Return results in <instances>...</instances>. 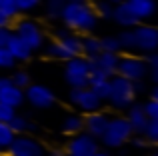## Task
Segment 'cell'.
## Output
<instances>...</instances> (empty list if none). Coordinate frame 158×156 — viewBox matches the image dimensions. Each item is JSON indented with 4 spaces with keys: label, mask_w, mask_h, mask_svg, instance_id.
I'll list each match as a JSON object with an SVG mask.
<instances>
[{
    "label": "cell",
    "mask_w": 158,
    "mask_h": 156,
    "mask_svg": "<svg viewBox=\"0 0 158 156\" xmlns=\"http://www.w3.org/2000/svg\"><path fill=\"white\" fill-rule=\"evenodd\" d=\"M44 52H46L48 58H54V60H64V62H66V60H70V58H74V56L70 54V52L66 50V48L62 46V44L58 42V40H52V42L46 46V50H44Z\"/></svg>",
    "instance_id": "cb8c5ba5"
},
{
    "label": "cell",
    "mask_w": 158,
    "mask_h": 156,
    "mask_svg": "<svg viewBox=\"0 0 158 156\" xmlns=\"http://www.w3.org/2000/svg\"><path fill=\"white\" fill-rule=\"evenodd\" d=\"M128 142H130V144L134 146V148H140V150H146L148 146H152L150 142H148L146 138L142 136V134H132V136H130V140H128Z\"/></svg>",
    "instance_id": "d590c367"
},
{
    "label": "cell",
    "mask_w": 158,
    "mask_h": 156,
    "mask_svg": "<svg viewBox=\"0 0 158 156\" xmlns=\"http://www.w3.org/2000/svg\"><path fill=\"white\" fill-rule=\"evenodd\" d=\"M98 150H100L98 138L90 136L84 130L74 134L68 140V144H66V154H72V156H94Z\"/></svg>",
    "instance_id": "30bf717a"
},
{
    "label": "cell",
    "mask_w": 158,
    "mask_h": 156,
    "mask_svg": "<svg viewBox=\"0 0 158 156\" xmlns=\"http://www.w3.org/2000/svg\"><path fill=\"white\" fill-rule=\"evenodd\" d=\"M0 152H2V150H0Z\"/></svg>",
    "instance_id": "681fc988"
},
{
    "label": "cell",
    "mask_w": 158,
    "mask_h": 156,
    "mask_svg": "<svg viewBox=\"0 0 158 156\" xmlns=\"http://www.w3.org/2000/svg\"><path fill=\"white\" fill-rule=\"evenodd\" d=\"M10 82L14 86H18V88H22V90L26 88L28 84H32V82H30V74H28L26 70H16L14 74L10 76Z\"/></svg>",
    "instance_id": "f546056e"
},
{
    "label": "cell",
    "mask_w": 158,
    "mask_h": 156,
    "mask_svg": "<svg viewBox=\"0 0 158 156\" xmlns=\"http://www.w3.org/2000/svg\"><path fill=\"white\" fill-rule=\"evenodd\" d=\"M80 38H82V36H78L76 32H72V30H68L66 26H64V28H58V30H56V40H58V42H60L72 56H80Z\"/></svg>",
    "instance_id": "e0dca14e"
},
{
    "label": "cell",
    "mask_w": 158,
    "mask_h": 156,
    "mask_svg": "<svg viewBox=\"0 0 158 156\" xmlns=\"http://www.w3.org/2000/svg\"><path fill=\"white\" fill-rule=\"evenodd\" d=\"M108 86H110V78L96 74V72H90V80H88V88L96 94L98 98L106 100V94H108Z\"/></svg>",
    "instance_id": "ffe728a7"
},
{
    "label": "cell",
    "mask_w": 158,
    "mask_h": 156,
    "mask_svg": "<svg viewBox=\"0 0 158 156\" xmlns=\"http://www.w3.org/2000/svg\"><path fill=\"white\" fill-rule=\"evenodd\" d=\"M10 24H12V20H10V18H8V16H6V14H4V12H0V26H4V28H8V26H10Z\"/></svg>",
    "instance_id": "ab89813d"
},
{
    "label": "cell",
    "mask_w": 158,
    "mask_h": 156,
    "mask_svg": "<svg viewBox=\"0 0 158 156\" xmlns=\"http://www.w3.org/2000/svg\"><path fill=\"white\" fill-rule=\"evenodd\" d=\"M118 54L114 52H100L98 56L90 58V72H96L106 78L116 74V66H118Z\"/></svg>",
    "instance_id": "7c38bea8"
},
{
    "label": "cell",
    "mask_w": 158,
    "mask_h": 156,
    "mask_svg": "<svg viewBox=\"0 0 158 156\" xmlns=\"http://www.w3.org/2000/svg\"><path fill=\"white\" fill-rule=\"evenodd\" d=\"M44 156H66V150H62V148H52L50 152H46Z\"/></svg>",
    "instance_id": "60d3db41"
},
{
    "label": "cell",
    "mask_w": 158,
    "mask_h": 156,
    "mask_svg": "<svg viewBox=\"0 0 158 156\" xmlns=\"http://www.w3.org/2000/svg\"><path fill=\"white\" fill-rule=\"evenodd\" d=\"M60 20L68 30L76 34H90L98 24V18L88 2H66Z\"/></svg>",
    "instance_id": "7a4b0ae2"
},
{
    "label": "cell",
    "mask_w": 158,
    "mask_h": 156,
    "mask_svg": "<svg viewBox=\"0 0 158 156\" xmlns=\"http://www.w3.org/2000/svg\"><path fill=\"white\" fill-rule=\"evenodd\" d=\"M100 52H102L100 38H96V36H84V38H80V56L90 60L94 56H98Z\"/></svg>",
    "instance_id": "7402d4cb"
},
{
    "label": "cell",
    "mask_w": 158,
    "mask_h": 156,
    "mask_svg": "<svg viewBox=\"0 0 158 156\" xmlns=\"http://www.w3.org/2000/svg\"><path fill=\"white\" fill-rule=\"evenodd\" d=\"M116 74L122 76V78H126V80H130V82H138V80H146L148 68H146L144 58L126 54V56H120V58H118Z\"/></svg>",
    "instance_id": "52a82bcc"
},
{
    "label": "cell",
    "mask_w": 158,
    "mask_h": 156,
    "mask_svg": "<svg viewBox=\"0 0 158 156\" xmlns=\"http://www.w3.org/2000/svg\"><path fill=\"white\" fill-rule=\"evenodd\" d=\"M150 156H158V154H156V152H154V154H150Z\"/></svg>",
    "instance_id": "7dc6e473"
},
{
    "label": "cell",
    "mask_w": 158,
    "mask_h": 156,
    "mask_svg": "<svg viewBox=\"0 0 158 156\" xmlns=\"http://www.w3.org/2000/svg\"><path fill=\"white\" fill-rule=\"evenodd\" d=\"M108 2H112V4H118V2H124V0H108Z\"/></svg>",
    "instance_id": "f6af8a7d"
},
{
    "label": "cell",
    "mask_w": 158,
    "mask_h": 156,
    "mask_svg": "<svg viewBox=\"0 0 158 156\" xmlns=\"http://www.w3.org/2000/svg\"><path fill=\"white\" fill-rule=\"evenodd\" d=\"M8 126L12 128V132L14 134H26V132H36V128L38 126L34 124V122H30L26 116H22V114H16L8 120Z\"/></svg>",
    "instance_id": "44dd1931"
},
{
    "label": "cell",
    "mask_w": 158,
    "mask_h": 156,
    "mask_svg": "<svg viewBox=\"0 0 158 156\" xmlns=\"http://www.w3.org/2000/svg\"><path fill=\"white\" fill-rule=\"evenodd\" d=\"M12 116H14V108H10L6 104H0V122H8Z\"/></svg>",
    "instance_id": "8d00e7d4"
},
{
    "label": "cell",
    "mask_w": 158,
    "mask_h": 156,
    "mask_svg": "<svg viewBox=\"0 0 158 156\" xmlns=\"http://www.w3.org/2000/svg\"><path fill=\"white\" fill-rule=\"evenodd\" d=\"M84 130V116L80 114H66L64 120H62V132L68 134V136H74V134L82 132Z\"/></svg>",
    "instance_id": "603a6c76"
},
{
    "label": "cell",
    "mask_w": 158,
    "mask_h": 156,
    "mask_svg": "<svg viewBox=\"0 0 158 156\" xmlns=\"http://www.w3.org/2000/svg\"><path fill=\"white\" fill-rule=\"evenodd\" d=\"M142 110H144V114H146L148 120H158V100L148 98V100L142 104Z\"/></svg>",
    "instance_id": "d6a6232c"
},
{
    "label": "cell",
    "mask_w": 158,
    "mask_h": 156,
    "mask_svg": "<svg viewBox=\"0 0 158 156\" xmlns=\"http://www.w3.org/2000/svg\"><path fill=\"white\" fill-rule=\"evenodd\" d=\"M108 120H110V116H108L106 112H102V110L86 114L84 116V132H88L90 136L100 140V136L104 134V130L108 126Z\"/></svg>",
    "instance_id": "4fadbf2b"
},
{
    "label": "cell",
    "mask_w": 158,
    "mask_h": 156,
    "mask_svg": "<svg viewBox=\"0 0 158 156\" xmlns=\"http://www.w3.org/2000/svg\"><path fill=\"white\" fill-rule=\"evenodd\" d=\"M0 12H4L10 20L18 18V14H20L16 4H14V0H0Z\"/></svg>",
    "instance_id": "1f68e13d"
},
{
    "label": "cell",
    "mask_w": 158,
    "mask_h": 156,
    "mask_svg": "<svg viewBox=\"0 0 158 156\" xmlns=\"http://www.w3.org/2000/svg\"><path fill=\"white\" fill-rule=\"evenodd\" d=\"M132 88H134L136 96H138V94H144V92H146L148 86H146V82H144V80H138V82H132Z\"/></svg>",
    "instance_id": "74e56055"
},
{
    "label": "cell",
    "mask_w": 158,
    "mask_h": 156,
    "mask_svg": "<svg viewBox=\"0 0 158 156\" xmlns=\"http://www.w3.org/2000/svg\"><path fill=\"white\" fill-rule=\"evenodd\" d=\"M66 2H86V0H66Z\"/></svg>",
    "instance_id": "bcb514c9"
},
{
    "label": "cell",
    "mask_w": 158,
    "mask_h": 156,
    "mask_svg": "<svg viewBox=\"0 0 158 156\" xmlns=\"http://www.w3.org/2000/svg\"><path fill=\"white\" fill-rule=\"evenodd\" d=\"M110 20H114V22L118 24V26H122V28H134L136 24H140L138 18L132 14V10L128 8L126 2L114 4V10H112V18Z\"/></svg>",
    "instance_id": "2e32d148"
},
{
    "label": "cell",
    "mask_w": 158,
    "mask_h": 156,
    "mask_svg": "<svg viewBox=\"0 0 158 156\" xmlns=\"http://www.w3.org/2000/svg\"><path fill=\"white\" fill-rule=\"evenodd\" d=\"M144 62H146V68H148L146 78H150L152 84H158V52H148L144 56Z\"/></svg>",
    "instance_id": "484cf974"
},
{
    "label": "cell",
    "mask_w": 158,
    "mask_h": 156,
    "mask_svg": "<svg viewBox=\"0 0 158 156\" xmlns=\"http://www.w3.org/2000/svg\"><path fill=\"white\" fill-rule=\"evenodd\" d=\"M94 156H110V154H108V152H104V150H98V152L94 154Z\"/></svg>",
    "instance_id": "ee69618b"
},
{
    "label": "cell",
    "mask_w": 158,
    "mask_h": 156,
    "mask_svg": "<svg viewBox=\"0 0 158 156\" xmlns=\"http://www.w3.org/2000/svg\"><path fill=\"white\" fill-rule=\"evenodd\" d=\"M124 118H126L128 124H130L132 134H142L144 128H146V124H148V118L142 110V104H136V102H132L126 108V116Z\"/></svg>",
    "instance_id": "5bb4252c"
},
{
    "label": "cell",
    "mask_w": 158,
    "mask_h": 156,
    "mask_svg": "<svg viewBox=\"0 0 158 156\" xmlns=\"http://www.w3.org/2000/svg\"><path fill=\"white\" fill-rule=\"evenodd\" d=\"M132 136V128L124 116H114L108 120V126L104 134L100 136V142L106 148H120L124 146Z\"/></svg>",
    "instance_id": "277c9868"
},
{
    "label": "cell",
    "mask_w": 158,
    "mask_h": 156,
    "mask_svg": "<svg viewBox=\"0 0 158 156\" xmlns=\"http://www.w3.org/2000/svg\"><path fill=\"white\" fill-rule=\"evenodd\" d=\"M134 100H136V92L132 88V82L118 74L110 76V86H108V94H106L108 104L114 110H126Z\"/></svg>",
    "instance_id": "3957f363"
},
{
    "label": "cell",
    "mask_w": 158,
    "mask_h": 156,
    "mask_svg": "<svg viewBox=\"0 0 158 156\" xmlns=\"http://www.w3.org/2000/svg\"><path fill=\"white\" fill-rule=\"evenodd\" d=\"M10 28H4V26H0V46H6V42H8V38H10Z\"/></svg>",
    "instance_id": "f35d334b"
},
{
    "label": "cell",
    "mask_w": 158,
    "mask_h": 156,
    "mask_svg": "<svg viewBox=\"0 0 158 156\" xmlns=\"http://www.w3.org/2000/svg\"><path fill=\"white\" fill-rule=\"evenodd\" d=\"M0 104H6L10 108H18V106L24 104V90L18 88L14 84H8L0 90Z\"/></svg>",
    "instance_id": "d6986e66"
},
{
    "label": "cell",
    "mask_w": 158,
    "mask_h": 156,
    "mask_svg": "<svg viewBox=\"0 0 158 156\" xmlns=\"http://www.w3.org/2000/svg\"><path fill=\"white\" fill-rule=\"evenodd\" d=\"M124 2L128 4L132 14L138 18V22L150 20L156 14V0H124Z\"/></svg>",
    "instance_id": "9a60e30c"
},
{
    "label": "cell",
    "mask_w": 158,
    "mask_h": 156,
    "mask_svg": "<svg viewBox=\"0 0 158 156\" xmlns=\"http://www.w3.org/2000/svg\"><path fill=\"white\" fill-rule=\"evenodd\" d=\"M24 100H28L30 106H34V108H38V110H48V108L54 106L56 96H54V92L44 84H28L26 88H24Z\"/></svg>",
    "instance_id": "8fae6325"
},
{
    "label": "cell",
    "mask_w": 158,
    "mask_h": 156,
    "mask_svg": "<svg viewBox=\"0 0 158 156\" xmlns=\"http://www.w3.org/2000/svg\"><path fill=\"white\" fill-rule=\"evenodd\" d=\"M68 100L74 108H78L80 112L90 114V112H98L102 108V98H98L92 90L86 86V88H72L68 94Z\"/></svg>",
    "instance_id": "9c48e42d"
},
{
    "label": "cell",
    "mask_w": 158,
    "mask_h": 156,
    "mask_svg": "<svg viewBox=\"0 0 158 156\" xmlns=\"http://www.w3.org/2000/svg\"><path fill=\"white\" fill-rule=\"evenodd\" d=\"M8 156H44V144L40 140H36L34 136L28 134H16L14 140L10 142V146L6 148Z\"/></svg>",
    "instance_id": "ba28073f"
},
{
    "label": "cell",
    "mask_w": 158,
    "mask_h": 156,
    "mask_svg": "<svg viewBox=\"0 0 158 156\" xmlns=\"http://www.w3.org/2000/svg\"><path fill=\"white\" fill-rule=\"evenodd\" d=\"M66 156H72V154H66Z\"/></svg>",
    "instance_id": "c3c4849f"
},
{
    "label": "cell",
    "mask_w": 158,
    "mask_h": 156,
    "mask_svg": "<svg viewBox=\"0 0 158 156\" xmlns=\"http://www.w3.org/2000/svg\"><path fill=\"white\" fill-rule=\"evenodd\" d=\"M150 98H152V100H158V84L150 86Z\"/></svg>",
    "instance_id": "7bdbcfd3"
},
{
    "label": "cell",
    "mask_w": 158,
    "mask_h": 156,
    "mask_svg": "<svg viewBox=\"0 0 158 156\" xmlns=\"http://www.w3.org/2000/svg\"><path fill=\"white\" fill-rule=\"evenodd\" d=\"M8 84H12V82H10V76H2V74H0V90H2L4 86H8Z\"/></svg>",
    "instance_id": "b9f144b4"
},
{
    "label": "cell",
    "mask_w": 158,
    "mask_h": 156,
    "mask_svg": "<svg viewBox=\"0 0 158 156\" xmlns=\"http://www.w3.org/2000/svg\"><path fill=\"white\" fill-rule=\"evenodd\" d=\"M142 136L146 138L150 144H156V142H158V120H148V124H146V128H144Z\"/></svg>",
    "instance_id": "4dcf8cb0"
},
{
    "label": "cell",
    "mask_w": 158,
    "mask_h": 156,
    "mask_svg": "<svg viewBox=\"0 0 158 156\" xmlns=\"http://www.w3.org/2000/svg\"><path fill=\"white\" fill-rule=\"evenodd\" d=\"M12 34L18 36V38L22 40V42L26 44L32 52L40 50V48L44 46V30L40 28V24L36 22V20H32V18H20V20H16L14 32H12Z\"/></svg>",
    "instance_id": "5b68a950"
},
{
    "label": "cell",
    "mask_w": 158,
    "mask_h": 156,
    "mask_svg": "<svg viewBox=\"0 0 158 156\" xmlns=\"http://www.w3.org/2000/svg\"><path fill=\"white\" fill-rule=\"evenodd\" d=\"M96 18H104V20H110L112 18V10H114V4L108 2V0H98L96 4L92 6Z\"/></svg>",
    "instance_id": "4316f807"
},
{
    "label": "cell",
    "mask_w": 158,
    "mask_h": 156,
    "mask_svg": "<svg viewBox=\"0 0 158 156\" xmlns=\"http://www.w3.org/2000/svg\"><path fill=\"white\" fill-rule=\"evenodd\" d=\"M16 134L12 132V128L8 126V122H0V150H6L10 146V142L14 140Z\"/></svg>",
    "instance_id": "83f0119b"
},
{
    "label": "cell",
    "mask_w": 158,
    "mask_h": 156,
    "mask_svg": "<svg viewBox=\"0 0 158 156\" xmlns=\"http://www.w3.org/2000/svg\"><path fill=\"white\" fill-rule=\"evenodd\" d=\"M64 6H66V0H46L44 2V14L50 20H60Z\"/></svg>",
    "instance_id": "d4e9b609"
},
{
    "label": "cell",
    "mask_w": 158,
    "mask_h": 156,
    "mask_svg": "<svg viewBox=\"0 0 158 156\" xmlns=\"http://www.w3.org/2000/svg\"><path fill=\"white\" fill-rule=\"evenodd\" d=\"M14 64L16 60L10 56L6 46H0V70H10V68H14Z\"/></svg>",
    "instance_id": "836d02e7"
},
{
    "label": "cell",
    "mask_w": 158,
    "mask_h": 156,
    "mask_svg": "<svg viewBox=\"0 0 158 156\" xmlns=\"http://www.w3.org/2000/svg\"><path fill=\"white\" fill-rule=\"evenodd\" d=\"M120 50H138V52H156L158 48V28L152 24H136L134 28H124L118 34Z\"/></svg>",
    "instance_id": "6da1fadb"
},
{
    "label": "cell",
    "mask_w": 158,
    "mask_h": 156,
    "mask_svg": "<svg viewBox=\"0 0 158 156\" xmlns=\"http://www.w3.org/2000/svg\"><path fill=\"white\" fill-rule=\"evenodd\" d=\"M100 48H102V52H114V54H118L120 52L118 36H104V38H100Z\"/></svg>",
    "instance_id": "f1b7e54d"
},
{
    "label": "cell",
    "mask_w": 158,
    "mask_h": 156,
    "mask_svg": "<svg viewBox=\"0 0 158 156\" xmlns=\"http://www.w3.org/2000/svg\"><path fill=\"white\" fill-rule=\"evenodd\" d=\"M6 50L10 52V56L16 60V62H26V60H30V56H32V50L16 34H10V38H8V42H6Z\"/></svg>",
    "instance_id": "ac0fdd59"
},
{
    "label": "cell",
    "mask_w": 158,
    "mask_h": 156,
    "mask_svg": "<svg viewBox=\"0 0 158 156\" xmlns=\"http://www.w3.org/2000/svg\"><path fill=\"white\" fill-rule=\"evenodd\" d=\"M64 80L68 82L70 88H86L90 80V60L84 56H74L66 60Z\"/></svg>",
    "instance_id": "8992f818"
},
{
    "label": "cell",
    "mask_w": 158,
    "mask_h": 156,
    "mask_svg": "<svg viewBox=\"0 0 158 156\" xmlns=\"http://www.w3.org/2000/svg\"><path fill=\"white\" fill-rule=\"evenodd\" d=\"M40 2H42V0H14L18 12H32L40 6Z\"/></svg>",
    "instance_id": "e575fe53"
}]
</instances>
